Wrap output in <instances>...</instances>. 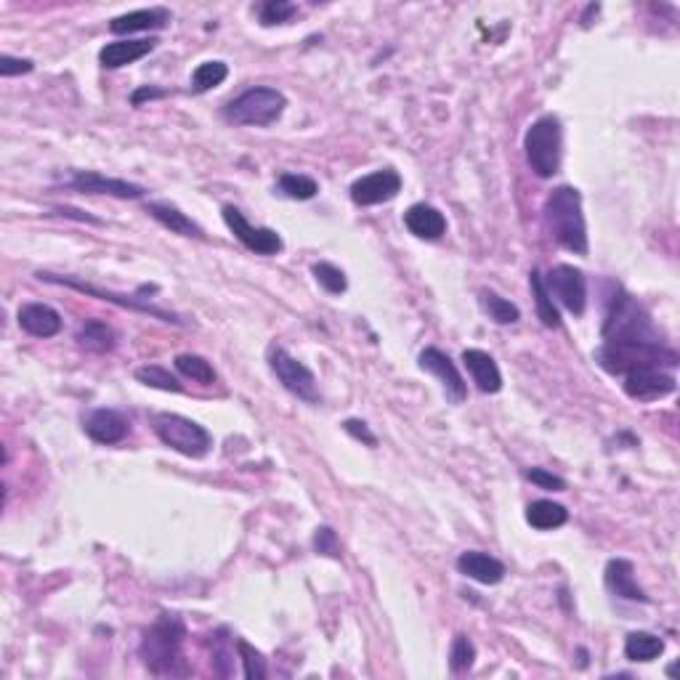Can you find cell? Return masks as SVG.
<instances>
[{
  "label": "cell",
  "mask_w": 680,
  "mask_h": 680,
  "mask_svg": "<svg viewBox=\"0 0 680 680\" xmlns=\"http://www.w3.org/2000/svg\"><path fill=\"white\" fill-rule=\"evenodd\" d=\"M226 78H229V64L218 62V59H213V62H202L197 64V70L192 72V91L208 93L213 91V88H218Z\"/></svg>",
  "instance_id": "33"
},
{
  "label": "cell",
  "mask_w": 680,
  "mask_h": 680,
  "mask_svg": "<svg viewBox=\"0 0 680 680\" xmlns=\"http://www.w3.org/2000/svg\"><path fill=\"white\" fill-rule=\"evenodd\" d=\"M665 654V641L654 633L638 630L625 638V657L630 662H654Z\"/></svg>",
  "instance_id": "27"
},
{
  "label": "cell",
  "mask_w": 680,
  "mask_h": 680,
  "mask_svg": "<svg viewBox=\"0 0 680 680\" xmlns=\"http://www.w3.org/2000/svg\"><path fill=\"white\" fill-rule=\"evenodd\" d=\"M399 192H402V176L391 168L367 173V176L356 178L351 184V200L359 208H372V205L391 202Z\"/></svg>",
  "instance_id": "13"
},
{
  "label": "cell",
  "mask_w": 680,
  "mask_h": 680,
  "mask_svg": "<svg viewBox=\"0 0 680 680\" xmlns=\"http://www.w3.org/2000/svg\"><path fill=\"white\" fill-rule=\"evenodd\" d=\"M603 582H606L609 593L617 595V598H625V601L633 603H649V595L643 593V588L635 580L633 561H627V558H611L606 564V572H603Z\"/></svg>",
  "instance_id": "18"
},
{
  "label": "cell",
  "mask_w": 680,
  "mask_h": 680,
  "mask_svg": "<svg viewBox=\"0 0 680 680\" xmlns=\"http://www.w3.org/2000/svg\"><path fill=\"white\" fill-rule=\"evenodd\" d=\"M463 364L481 394H497L503 388V372L492 359V354L481 351V348H465Z\"/></svg>",
  "instance_id": "22"
},
{
  "label": "cell",
  "mask_w": 680,
  "mask_h": 680,
  "mask_svg": "<svg viewBox=\"0 0 680 680\" xmlns=\"http://www.w3.org/2000/svg\"><path fill=\"white\" fill-rule=\"evenodd\" d=\"M160 40L157 38H141V40H115L99 51V64L104 70H120L128 64L139 62L144 56H149L157 48Z\"/></svg>",
  "instance_id": "20"
},
{
  "label": "cell",
  "mask_w": 680,
  "mask_h": 680,
  "mask_svg": "<svg viewBox=\"0 0 680 680\" xmlns=\"http://www.w3.org/2000/svg\"><path fill=\"white\" fill-rule=\"evenodd\" d=\"M35 277H38L40 282H48V285L70 287V290H78V293L93 295V298H101V301L115 303V306H120V309H131V311H139V314H149V317L160 319V322H170V325H184V319L178 317V314H173V311H165V309H157V306H152V303H144L141 298H136V295H120V293H112V290H101V287L88 285V282H83V279H78V277H62V274H51V271H38Z\"/></svg>",
  "instance_id": "9"
},
{
  "label": "cell",
  "mask_w": 680,
  "mask_h": 680,
  "mask_svg": "<svg viewBox=\"0 0 680 680\" xmlns=\"http://www.w3.org/2000/svg\"><path fill=\"white\" fill-rule=\"evenodd\" d=\"M479 303L481 309H484V314H487L492 322H497V325H516L518 319H521V309H518L516 303H510L508 298L497 295L495 290H489V287L479 290Z\"/></svg>",
  "instance_id": "28"
},
{
  "label": "cell",
  "mask_w": 680,
  "mask_h": 680,
  "mask_svg": "<svg viewBox=\"0 0 680 680\" xmlns=\"http://www.w3.org/2000/svg\"><path fill=\"white\" fill-rule=\"evenodd\" d=\"M529 285H532V295L534 303H537V317H540V322L545 327H550V330H558V327H561V314H558V306L553 303V298H550L548 287H545V279H542V274L537 269H532V274H529Z\"/></svg>",
  "instance_id": "29"
},
{
  "label": "cell",
  "mask_w": 680,
  "mask_h": 680,
  "mask_svg": "<svg viewBox=\"0 0 680 680\" xmlns=\"http://www.w3.org/2000/svg\"><path fill=\"white\" fill-rule=\"evenodd\" d=\"M16 322L32 338H54L64 327L62 314L48 303H24L16 314Z\"/></svg>",
  "instance_id": "17"
},
{
  "label": "cell",
  "mask_w": 680,
  "mask_h": 680,
  "mask_svg": "<svg viewBox=\"0 0 680 680\" xmlns=\"http://www.w3.org/2000/svg\"><path fill=\"white\" fill-rule=\"evenodd\" d=\"M569 521V510L561 503H553V500H534L526 508V524L540 529V532H550V529H558Z\"/></svg>",
  "instance_id": "26"
},
{
  "label": "cell",
  "mask_w": 680,
  "mask_h": 680,
  "mask_svg": "<svg viewBox=\"0 0 680 680\" xmlns=\"http://www.w3.org/2000/svg\"><path fill=\"white\" fill-rule=\"evenodd\" d=\"M237 649H240L242 659V675L248 680H263L269 675V667H266V659H263L261 651H255L248 641H237Z\"/></svg>",
  "instance_id": "36"
},
{
  "label": "cell",
  "mask_w": 680,
  "mask_h": 680,
  "mask_svg": "<svg viewBox=\"0 0 680 680\" xmlns=\"http://www.w3.org/2000/svg\"><path fill=\"white\" fill-rule=\"evenodd\" d=\"M622 388L635 402H659V399L675 394L678 383L670 370H638L625 375Z\"/></svg>",
  "instance_id": "15"
},
{
  "label": "cell",
  "mask_w": 680,
  "mask_h": 680,
  "mask_svg": "<svg viewBox=\"0 0 680 680\" xmlns=\"http://www.w3.org/2000/svg\"><path fill=\"white\" fill-rule=\"evenodd\" d=\"M314 550L322 553V556H330L335 558V561H340L338 534H335L330 526H317V532H314Z\"/></svg>",
  "instance_id": "38"
},
{
  "label": "cell",
  "mask_w": 680,
  "mask_h": 680,
  "mask_svg": "<svg viewBox=\"0 0 680 680\" xmlns=\"http://www.w3.org/2000/svg\"><path fill=\"white\" fill-rule=\"evenodd\" d=\"M133 375H136V380H139L141 386L157 388V391H165V394H181V391H184V386L178 383L176 375L170 370H165V367H160V364H144V367H139Z\"/></svg>",
  "instance_id": "31"
},
{
  "label": "cell",
  "mask_w": 680,
  "mask_h": 680,
  "mask_svg": "<svg viewBox=\"0 0 680 680\" xmlns=\"http://www.w3.org/2000/svg\"><path fill=\"white\" fill-rule=\"evenodd\" d=\"M295 14H298V6H295V3H287V0H266V3L258 8V19H261L263 27H274V24L290 22Z\"/></svg>",
  "instance_id": "37"
},
{
  "label": "cell",
  "mask_w": 680,
  "mask_h": 680,
  "mask_svg": "<svg viewBox=\"0 0 680 680\" xmlns=\"http://www.w3.org/2000/svg\"><path fill=\"white\" fill-rule=\"evenodd\" d=\"M56 213H59V216L78 218V221H88V224H101L99 218L88 216V213H83V210H75V208H56Z\"/></svg>",
  "instance_id": "44"
},
{
  "label": "cell",
  "mask_w": 680,
  "mask_h": 680,
  "mask_svg": "<svg viewBox=\"0 0 680 680\" xmlns=\"http://www.w3.org/2000/svg\"><path fill=\"white\" fill-rule=\"evenodd\" d=\"M35 70L32 59H22V56H0V78H16V75H27Z\"/></svg>",
  "instance_id": "40"
},
{
  "label": "cell",
  "mask_w": 680,
  "mask_h": 680,
  "mask_svg": "<svg viewBox=\"0 0 680 680\" xmlns=\"http://www.w3.org/2000/svg\"><path fill=\"white\" fill-rule=\"evenodd\" d=\"M545 287H548L550 298H556L569 314L582 317L588 309V277L585 271L572 266V263H558L548 271Z\"/></svg>",
  "instance_id": "10"
},
{
  "label": "cell",
  "mask_w": 680,
  "mask_h": 680,
  "mask_svg": "<svg viewBox=\"0 0 680 680\" xmlns=\"http://www.w3.org/2000/svg\"><path fill=\"white\" fill-rule=\"evenodd\" d=\"M226 662L232 665V651H229V646H226V638H216V649H213V665H216V673L218 675H232V670L226 667Z\"/></svg>",
  "instance_id": "42"
},
{
  "label": "cell",
  "mask_w": 680,
  "mask_h": 680,
  "mask_svg": "<svg viewBox=\"0 0 680 680\" xmlns=\"http://www.w3.org/2000/svg\"><path fill=\"white\" fill-rule=\"evenodd\" d=\"M476 662V646L468 635H455V641L449 646V670L455 675L468 673Z\"/></svg>",
  "instance_id": "35"
},
{
  "label": "cell",
  "mask_w": 680,
  "mask_h": 680,
  "mask_svg": "<svg viewBox=\"0 0 680 680\" xmlns=\"http://www.w3.org/2000/svg\"><path fill=\"white\" fill-rule=\"evenodd\" d=\"M311 274H314V279H317L319 287H322L325 293L343 295L348 290L346 271L338 269L335 263H327V261L314 263V266H311Z\"/></svg>",
  "instance_id": "34"
},
{
  "label": "cell",
  "mask_w": 680,
  "mask_h": 680,
  "mask_svg": "<svg viewBox=\"0 0 680 680\" xmlns=\"http://www.w3.org/2000/svg\"><path fill=\"white\" fill-rule=\"evenodd\" d=\"M83 431L88 433V439L96 441V444H120L123 439H128L131 433V420L125 418L123 412L109 410V407H99V410H91L83 420Z\"/></svg>",
  "instance_id": "16"
},
{
  "label": "cell",
  "mask_w": 680,
  "mask_h": 680,
  "mask_svg": "<svg viewBox=\"0 0 680 680\" xmlns=\"http://www.w3.org/2000/svg\"><path fill=\"white\" fill-rule=\"evenodd\" d=\"M524 476L532 481L534 487L545 489V492H564L566 489V481L561 476H556V473L545 471V468H529Z\"/></svg>",
  "instance_id": "39"
},
{
  "label": "cell",
  "mask_w": 680,
  "mask_h": 680,
  "mask_svg": "<svg viewBox=\"0 0 680 680\" xmlns=\"http://www.w3.org/2000/svg\"><path fill=\"white\" fill-rule=\"evenodd\" d=\"M277 189L290 200H314L319 194V184L311 176H303V173H282L277 178Z\"/></svg>",
  "instance_id": "32"
},
{
  "label": "cell",
  "mask_w": 680,
  "mask_h": 680,
  "mask_svg": "<svg viewBox=\"0 0 680 680\" xmlns=\"http://www.w3.org/2000/svg\"><path fill=\"white\" fill-rule=\"evenodd\" d=\"M603 343H662L654 319L638 298L614 287V295L606 301V317L601 327Z\"/></svg>",
  "instance_id": "2"
},
{
  "label": "cell",
  "mask_w": 680,
  "mask_h": 680,
  "mask_svg": "<svg viewBox=\"0 0 680 680\" xmlns=\"http://www.w3.org/2000/svg\"><path fill=\"white\" fill-rule=\"evenodd\" d=\"M170 22V11L163 6L155 8H139V11H128L123 16H115L109 22V32L112 35H131V32H149V30H163Z\"/></svg>",
  "instance_id": "23"
},
{
  "label": "cell",
  "mask_w": 680,
  "mask_h": 680,
  "mask_svg": "<svg viewBox=\"0 0 680 680\" xmlns=\"http://www.w3.org/2000/svg\"><path fill=\"white\" fill-rule=\"evenodd\" d=\"M147 213L155 218L157 224H163L165 229H170L173 234H181V237H197V240L205 237L202 226L197 224V221H192L186 213H181L176 205H170V202H149Z\"/></svg>",
  "instance_id": "24"
},
{
  "label": "cell",
  "mask_w": 680,
  "mask_h": 680,
  "mask_svg": "<svg viewBox=\"0 0 680 680\" xmlns=\"http://www.w3.org/2000/svg\"><path fill=\"white\" fill-rule=\"evenodd\" d=\"M266 362H269L271 372L277 375L279 383H282L293 396L303 399L306 404H317L319 399H322L317 375H314L306 364L298 362L290 351H285V348L274 343V346H269V351H266Z\"/></svg>",
  "instance_id": "8"
},
{
  "label": "cell",
  "mask_w": 680,
  "mask_h": 680,
  "mask_svg": "<svg viewBox=\"0 0 680 680\" xmlns=\"http://www.w3.org/2000/svg\"><path fill=\"white\" fill-rule=\"evenodd\" d=\"M176 370L178 375H184L186 380H194V383H202V386H210V383H216V370H213V364L205 359V356H197V354H178L176 356Z\"/></svg>",
  "instance_id": "30"
},
{
  "label": "cell",
  "mask_w": 680,
  "mask_h": 680,
  "mask_svg": "<svg viewBox=\"0 0 680 680\" xmlns=\"http://www.w3.org/2000/svg\"><path fill=\"white\" fill-rule=\"evenodd\" d=\"M186 625L178 614H160L141 638V659L152 675H184Z\"/></svg>",
  "instance_id": "3"
},
{
  "label": "cell",
  "mask_w": 680,
  "mask_h": 680,
  "mask_svg": "<svg viewBox=\"0 0 680 680\" xmlns=\"http://www.w3.org/2000/svg\"><path fill=\"white\" fill-rule=\"evenodd\" d=\"M404 226L407 232L415 234L418 240L436 242L447 234V218L439 208H433L428 202H415L404 213Z\"/></svg>",
  "instance_id": "19"
},
{
  "label": "cell",
  "mask_w": 680,
  "mask_h": 680,
  "mask_svg": "<svg viewBox=\"0 0 680 680\" xmlns=\"http://www.w3.org/2000/svg\"><path fill=\"white\" fill-rule=\"evenodd\" d=\"M152 428L165 447H170L178 455L192 457V460H202L213 449V436H210L208 428L197 420L176 415V412L152 415Z\"/></svg>",
  "instance_id": "7"
},
{
  "label": "cell",
  "mask_w": 680,
  "mask_h": 680,
  "mask_svg": "<svg viewBox=\"0 0 680 680\" xmlns=\"http://www.w3.org/2000/svg\"><path fill=\"white\" fill-rule=\"evenodd\" d=\"M287 99L285 93L269 85H255L234 96L224 107V120L232 125H253V128H266L274 125L279 117L285 115Z\"/></svg>",
  "instance_id": "6"
},
{
  "label": "cell",
  "mask_w": 680,
  "mask_h": 680,
  "mask_svg": "<svg viewBox=\"0 0 680 680\" xmlns=\"http://www.w3.org/2000/svg\"><path fill=\"white\" fill-rule=\"evenodd\" d=\"M545 224L550 237L574 255H588V224L582 213V194L574 186H556L545 200Z\"/></svg>",
  "instance_id": "1"
},
{
  "label": "cell",
  "mask_w": 680,
  "mask_h": 680,
  "mask_svg": "<svg viewBox=\"0 0 680 680\" xmlns=\"http://www.w3.org/2000/svg\"><path fill=\"white\" fill-rule=\"evenodd\" d=\"M75 340H78L80 348L91 351V354H109L117 346L115 330L107 322H101V319H85Z\"/></svg>",
  "instance_id": "25"
},
{
  "label": "cell",
  "mask_w": 680,
  "mask_h": 680,
  "mask_svg": "<svg viewBox=\"0 0 680 680\" xmlns=\"http://www.w3.org/2000/svg\"><path fill=\"white\" fill-rule=\"evenodd\" d=\"M163 96H168V91H163V88H157V85H141V88H136L131 93V104L133 107H141L144 101L163 99Z\"/></svg>",
  "instance_id": "43"
},
{
  "label": "cell",
  "mask_w": 680,
  "mask_h": 680,
  "mask_svg": "<svg viewBox=\"0 0 680 680\" xmlns=\"http://www.w3.org/2000/svg\"><path fill=\"white\" fill-rule=\"evenodd\" d=\"M457 572L479 585H500L505 580V564L484 550H465L457 558Z\"/></svg>",
  "instance_id": "21"
},
{
  "label": "cell",
  "mask_w": 680,
  "mask_h": 680,
  "mask_svg": "<svg viewBox=\"0 0 680 680\" xmlns=\"http://www.w3.org/2000/svg\"><path fill=\"white\" fill-rule=\"evenodd\" d=\"M595 362L609 375H630L638 370H670L678 367V354L665 343H601Z\"/></svg>",
  "instance_id": "4"
},
{
  "label": "cell",
  "mask_w": 680,
  "mask_h": 680,
  "mask_svg": "<svg viewBox=\"0 0 680 680\" xmlns=\"http://www.w3.org/2000/svg\"><path fill=\"white\" fill-rule=\"evenodd\" d=\"M221 216H224V224L229 226V232H232L250 253L277 255L285 248V242H282L279 232H274L269 226H253L248 218H245V213L234 208V205H224Z\"/></svg>",
  "instance_id": "11"
},
{
  "label": "cell",
  "mask_w": 680,
  "mask_h": 680,
  "mask_svg": "<svg viewBox=\"0 0 680 680\" xmlns=\"http://www.w3.org/2000/svg\"><path fill=\"white\" fill-rule=\"evenodd\" d=\"M70 186L75 192L83 194H107V197H117V200H141L147 189L139 184H131L125 178H109L96 170H78L70 178Z\"/></svg>",
  "instance_id": "14"
},
{
  "label": "cell",
  "mask_w": 680,
  "mask_h": 680,
  "mask_svg": "<svg viewBox=\"0 0 680 680\" xmlns=\"http://www.w3.org/2000/svg\"><path fill=\"white\" fill-rule=\"evenodd\" d=\"M526 163L537 178H553L561 168L564 152V128L556 115L537 117L524 136Z\"/></svg>",
  "instance_id": "5"
},
{
  "label": "cell",
  "mask_w": 680,
  "mask_h": 680,
  "mask_svg": "<svg viewBox=\"0 0 680 680\" xmlns=\"http://www.w3.org/2000/svg\"><path fill=\"white\" fill-rule=\"evenodd\" d=\"M343 431L351 436V439L362 441V444H367V447H378V436L370 431V425L364 423V420H356V418H348L346 423H343Z\"/></svg>",
  "instance_id": "41"
},
{
  "label": "cell",
  "mask_w": 680,
  "mask_h": 680,
  "mask_svg": "<svg viewBox=\"0 0 680 680\" xmlns=\"http://www.w3.org/2000/svg\"><path fill=\"white\" fill-rule=\"evenodd\" d=\"M420 370L433 375V378L441 383V391L447 396V402L452 404H463L468 399V386H465L463 375L457 370V364L452 362V356L444 354L441 348L428 346L420 351L418 356Z\"/></svg>",
  "instance_id": "12"
}]
</instances>
